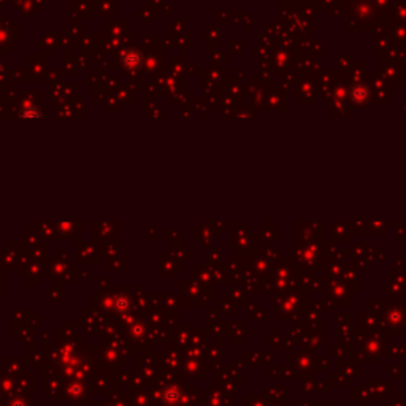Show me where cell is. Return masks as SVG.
<instances>
[{
  "instance_id": "1",
  "label": "cell",
  "mask_w": 406,
  "mask_h": 406,
  "mask_svg": "<svg viewBox=\"0 0 406 406\" xmlns=\"http://www.w3.org/2000/svg\"><path fill=\"white\" fill-rule=\"evenodd\" d=\"M122 64H124L127 69H137L141 64V54L135 49H127V51L122 54Z\"/></svg>"
},
{
  "instance_id": "2",
  "label": "cell",
  "mask_w": 406,
  "mask_h": 406,
  "mask_svg": "<svg viewBox=\"0 0 406 406\" xmlns=\"http://www.w3.org/2000/svg\"><path fill=\"white\" fill-rule=\"evenodd\" d=\"M19 118L22 119H38L41 118V113L38 108L35 107H24L19 111Z\"/></svg>"
}]
</instances>
